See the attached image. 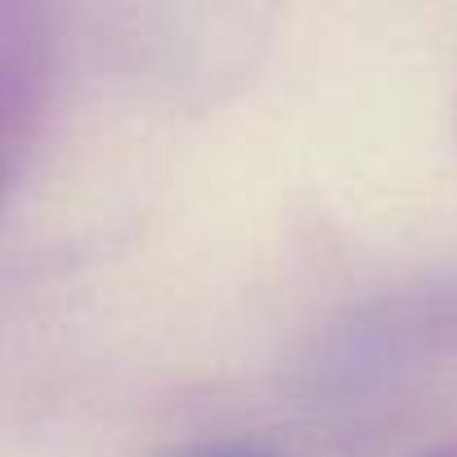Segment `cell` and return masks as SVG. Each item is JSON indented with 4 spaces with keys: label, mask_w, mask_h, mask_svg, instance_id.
Returning a JSON list of instances; mask_svg holds the SVG:
<instances>
[{
    "label": "cell",
    "mask_w": 457,
    "mask_h": 457,
    "mask_svg": "<svg viewBox=\"0 0 457 457\" xmlns=\"http://www.w3.org/2000/svg\"><path fill=\"white\" fill-rule=\"evenodd\" d=\"M46 108V54L23 10H0V202L23 175Z\"/></svg>",
    "instance_id": "cell-1"
},
{
    "label": "cell",
    "mask_w": 457,
    "mask_h": 457,
    "mask_svg": "<svg viewBox=\"0 0 457 457\" xmlns=\"http://www.w3.org/2000/svg\"><path fill=\"white\" fill-rule=\"evenodd\" d=\"M166 457H278L274 448H261V444H243V439H215V444H188V448H175Z\"/></svg>",
    "instance_id": "cell-2"
},
{
    "label": "cell",
    "mask_w": 457,
    "mask_h": 457,
    "mask_svg": "<svg viewBox=\"0 0 457 457\" xmlns=\"http://www.w3.org/2000/svg\"><path fill=\"white\" fill-rule=\"evenodd\" d=\"M435 457H448V453H435Z\"/></svg>",
    "instance_id": "cell-3"
}]
</instances>
